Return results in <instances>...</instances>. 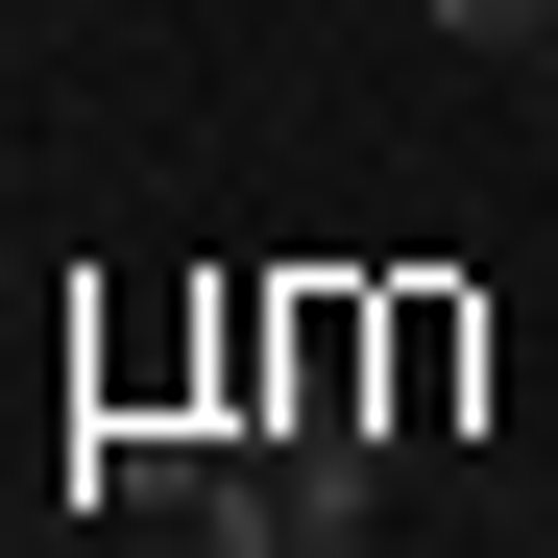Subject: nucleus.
Returning <instances> with one entry per match:
<instances>
[{"label": "nucleus", "instance_id": "nucleus-1", "mask_svg": "<svg viewBox=\"0 0 558 558\" xmlns=\"http://www.w3.org/2000/svg\"><path fill=\"white\" fill-rule=\"evenodd\" d=\"M364 510H389V437H243L195 486V558H340Z\"/></svg>", "mask_w": 558, "mask_h": 558}, {"label": "nucleus", "instance_id": "nucleus-2", "mask_svg": "<svg viewBox=\"0 0 558 558\" xmlns=\"http://www.w3.org/2000/svg\"><path fill=\"white\" fill-rule=\"evenodd\" d=\"M461 364H486V316H461V292H389V437L461 389Z\"/></svg>", "mask_w": 558, "mask_h": 558}, {"label": "nucleus", "instance_id": "nucleus-3", "mask_svg": "<svg viewBox=\"0 0 558 558\" xmlns=\"http://www.w3.org/2000/svg\"><path fill=\"white\" fill-rule=\"evenodd\" d=\"M413 25H461V49H558V0H413Z\"/></svg>", "mask_w": 558, "mask_h": 558}, {"label": "nucleus", "instance_id": "nucleus-4", "mask_svg": "<svg viewBox=\"0 0 558 558\" xmlns=\"http://www.w3.org/2000/svg\"><path fill=\"white\" fill-rule=\"evenodd\" d=\"M534 73H558V49H534Z\"/></svg>", "mask_w": 558, "mask_h": 558}]
</instances>
